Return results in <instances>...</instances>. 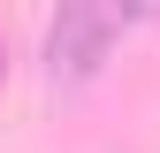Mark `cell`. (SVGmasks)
I'll list each match as a JSON object with an SVG mask.
<instances>
[{"mask_svg":"<svg viewBox=\"0 0 160 153\" xmlns=\"http://www.w3.org/2000/svg\"><path fill=\"white\" fill-rule=\"evenodd\" d=\"M114 8H61L53 15V31H46V76L53 84H76V76H92V69H107V54H114Z\"/></svg>","mask_w":160,"mask_h":153,"instance_id":"6da1fadb","label":"cell"},{"mask_svg":"<svg viewBox=\"0 0 160 153\" xmlns=\"http://www.w3.org/2000/svg\"><path fill=\"white\" fill-rule=\"evenodd\" d=\"M0 84H8V54H0Z\"/></svg>","mask_w":160,"mask_h":153,"instance_id":"7a4b0ae2","label":"cell"}]
</instances>
